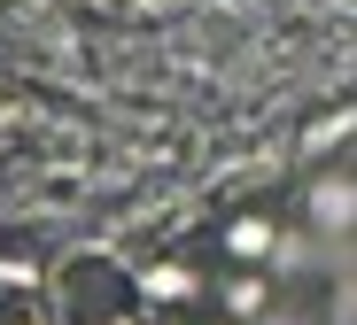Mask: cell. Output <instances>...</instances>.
<instances>
[{"instance_id": "1", "label": "cell", "mask_w": 357, "mask_h": 325, "mask_svg": "<svg viewBox=\"0 0 357 325\" xmlns=\"http://www.w3.org/2000/svg\"><path fill=\"white\" fill-rule=\"evenodd\" d=\"M311 217H319L326 232H349V225H357V186H349V178H319V186H311Z\"/></svg>"}, {"instance_id": "2", "label": "cell", "mask_w": 357, "mask_h": 325, "mask_svg": "<svg viewBox=\"0 0 357 325\" xmlns=\"http://www.w3.org/2000/svg\"><path fill=\"white\" fill-rule=\"evenodd\" d=\"M225 248H233V264H257V255H272V217H241L225 232Z\"/></svg>"}, {"instance_id": "3", "label": "cell", "mask_w": 357, "mask_h": 325, "mask_svg": "<svg viewBox=\"0 0 357 325\" xmlns=\"http://www.w3.org/2000/svg\"><path fill=\"white\" fill-rule=\"evenodd\" d=\"M225 310H233V317H257V310H264V287H257V279H233Z\"/></svg>"}]
</instances>
